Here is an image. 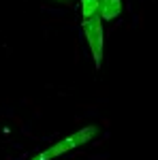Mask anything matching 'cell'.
Wrapping results in <instances>:
<instances>
[{"label":"cell","mask_w":158,"mask_h":160,"mask_svg":"<svg viewBox=\"0 0 158 160\" xmlns=\"http://www.w3.org/2000/svg\"><path fill=\"white\" fill-rule=\"evenodd\" d=\"M96 132H98L96 126H85V128H81V130L69 135L66 139L56 141V143L49 145L47 149H43L34 160H54V158H58V156H62V154H66V152H71V149L79 148V145H84V143H88V141H92V139L96 137Z\"/></svg>","instance_id":"6da1fadb"},{"label":"cell","mask_w":158,"mask_h":160,"mask_svg":"<svg viewBox=\"0 0 158 160\" xmlns=\"http://www.w3.org/2000/svg\"><path fill=\"white\" fill-rule=\"evenodd\" d=\"M81 30H84V37H85V41H88V47L92 51V58L96 62V68H100L103 47H105V32H103V17H100V11L94 13L92 17L81 19Z\"/></svg>","instance_id":"7a4b0ae2"},{"label":"cell","mask_w":158,"mask_h":160,"mask_svg":"<svg viewBox=\"0 0 158 160\" xmlns=\"http://www.w3.org/2000/svg\"><path fill=\"white\" fill-rule=\"evenodd\" d=\"M122 0H100V17L103 22H113L122 15Z\"/></svg>","instance_id":"3957f363"},{"label":"cell","mask_w":158,"mask_h":160,"mask_svg":"<svg viewBox=\"0 0 158 160\" xmlns=\"http://www.w3.org/2000/svg\"><path fill=\"white\" fill-rule=\"evenodd\" d=\"M81 2V19L92 17L94 13L100 11V0H79Z\"/></svg>","instance_id":"277c9868"},{"label":"cell","mask_w":158,"mask_h":160,"mask_svg":"<svg viewBox=\"0 0 158 160\" xmlns=\"http://www.w3.org/2000/svg\"><path fill=\"white\" fill-rule=\"evenodd\" d=\"M56 2H64V4H71V0H56Z\"/></svg>","instance_id":"5b68a950"}]
</instances>
